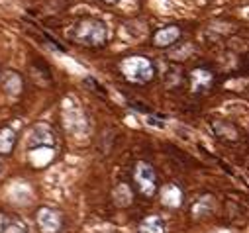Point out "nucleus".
Wrapping results in <instances>:
<instances>
[{"mask_svg": "<svg viewBox=\"0 0 249 233\" xmlns=\"http://www.w3.org/2000/svg\"><path fill=\"white\" fill-rule=\"evenodd\" d=\"M120 71L130 83H136V84H145L155 77V65L147 57H142V55L126 57L120 63Z\"/></svg>", "mask_w": 249, "mask_h": 233, "instance_id": "obj_2", "label": "nucleus"}, {"mask_svg": "<svg viewBox=\"0 0 249 233\" xmlns=\"http://www.w3.org/2000/svg\"><path fill=\"white\" fill-rule=\"evenodd\" d=\"M0 174H2V163H0Z\"/></svg>", "mask_w": 249, "mask_h": 233, "instance_id": "obj_15", "label": "nucleus"}, {"mask_svg": "<svg viewBox=\"0 0 249 233\" xmlns=\"http://www.w3.org/2000/svg\"><path fill=\"white\" fill-rule=\"evenodd\" d=\"M16 141H18V133L14 128L10 126L0 128V155H10L16 147Z\"/></svg>", "mask_w": 249, "mask_h": 233, "instance_id": "obj_9", "label": "nucleus"}, {"mask_svg": "<svg viewBox=\"0 0 249 233\" xmlns=\"http://www.w3.org/2000/svg\"><path fill=\"white\" fill-rule=\"evenodd\" d=\"M55 147V132L47 124H37L32 128L28 135L26 149L36 151V149H53Z\"/></svg>", "mask_w": 249, "mask_h": 233, "instance_id": "obj_4", "label": "nucleus"}, {"mask_svg": "<svg viewBox=\"0 0 249 233\" xmlns=\"http://www.w3.org/2000/svg\"><path fill=\"white\" fill-rule=\"evenodd\" d=\"M2 86H4L6 94L18 96L20 90H22V79H20V75L14 73V71H8V73L4 75V79H2Z\"/></svg>", "mask_w": 249, "mask_h": 233, "instance_id": "obj_11", "label": "nucleus"}, {"mask_svg": "<svg viewBox=\"0 0 249 233\" xmlns=\"http://www.w3.org/2000/svg\"><path fill=\"white\" fill-rule=\"evenodd\" d=\"M212 84H214V73H212L210 69L198 67V69H195V71L191 73V90H193L195 94L208 90Z\"/></svg>", "mask_w": 249, "mask_h": 233, "instance_id": "obj_6", "label": "nucleus"}, {"mask_svg": "<svg viewBox=\"0 0 249 233\" xmlns=\"http://www.w3.org/2000/svg\"><path fill=\"white\" fill-rule=\"evenodd\" d=\"M114 200L118 206H130L132 204V190L128 184H118L116 190H114Z\"/></svg>", "mask_w": 249, "mask_h": 233, "instance_id": "obj_13", "label": "nucleus"}, {"mask_svg": "<svg viewBox=\"0 0 249 233\" xmlns=\"http://www.w3.org/2000/svg\"><path fill=\"white\" fill-rule=\"evenodd\" d=\"M102 2H106V4H116L118 0H102Z\"/></svg>", "mask_w": 249, "mask_h": 233, "instance_id": "obj_14", "label": "nucleus"}, {"mask_svg": "<svg viewBox=\"0 0 249 233\" xmlns=\"http://www.w3.org/2000/svg\"><path fill=\"white\" fill-rule=\"evenodd\" d=\"M161 196H163V202H165L167 206H171V208L178 206V204H180V198H182L180 190H178V188H177L175 184H167V186L163 188Z\"/></svg>", "mask_w": 249, "mask_h": 233, "instance_id": "obj_12", "label": "nucleus"}, {"mask_svg": "<svg viewBox=\"0 0 249 233\" xmlns=\"http://www.w3.org/2000/svg\"><path fill=\"white\" fill-rule=\"evenodd\" d=\"M0 233H32V225L20 216H4L0 219Z\"/></svg>", "mask_w": 249, "mask_h": 233, "instance_id": "obj_7", "label": "nucleus"}, {"mask_svg": "<svg viewBox=\"0 0 249 233\" xmlns=\"http://www.w3.org/2000/svg\"><path fill=\"white\" fill-rule=\"evenodd\" d=\"M138 231L140 233H165V223L159 216H147L145 219H142Z\"/></svg>", "mask_w": 249, "mask_h": 233, "instance_id": "obj_10", "label": "nucleus"}, {"mask_svg": "<svg viewBox=\"0 0 249 233\" xmlns=\"http://www.w3.org/2000/svg\"><path fill=\"white\" fill-rule=\"evenodd\" d=\"M178 37H180V28L178 26H165V28L155 32L153 43L157 47H171L173 43H177Z\"/></svg>", "mask_w": 249, "mask_h": 233, "instance_id": "obj_8", "label": "nucleus"}, {"mask_svg": "<svg viewBox=\"0 0 249 233\" xmlns=\"http://www.w3.org/2000/svg\"><path fill=\"white\" fill-rule=\"evenodd\" d=\"M36 223H37V229L41 233H59L61 225H63V216H61V212L45 206V208L37 210Z\"/></svg>", "mask_w": 249, "mask_h": 233, "instance_id": "obj_5", "label": "nucleus"}, {"mask_svg": "<svg viewBox=\"0 0 249 233\" xmlns=\"http://www.w3.org/2000/svg\"><path fill=\"white\" fill-rule=\"evenodd\" d=\"M69 37L87 47H100L108 41V26L98 18H83L71 28Z\"/></svg>", "mask_w": 249, "mask_h": 233, "instance_id": "obj_1", "label": "nucleus"}, {"mask_svg": "<svg viewBox=\"0 0 249 233\" xmlns=\"http://www.w3.org/2000/svg\"><path fill=\"white\" fill-rule=\"evenodd\" d=\"M134 181H136V184H138V188L143 196H153L157 192V174H155V168L149 163L140 161L136 165Z\"/></svg>", "mask_w": 249, "mask_h": 233, "instance_id": "obj_3", "label": "nucleus"}]
</instances>
